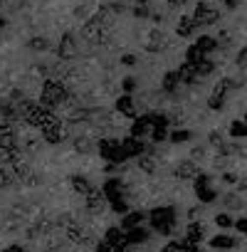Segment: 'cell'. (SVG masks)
Listing matches in <instances>:
<instances>
[{
	"label": "cell",
	"mask_w": 247,
	"mask_h": 252,
	"mask_svg": "<svg viewBox=\"0 0 247 252\" xmlns=\"http://www.w3.org/2000/svg\"><path fill=\"white\" fill-rule=\"evenodd\" d=\"M67 99H69V89H67V84L62 79H52L50 77V79L42 82V89H40V104L42 106L55 111V106H62Z\"/></svg>",
	"instance_id": "1"
},
{
	"label": "cell",
	"mask_w": 247,
	"mask_h": 252,
	"mask_svg": "<svg viewBox=\"0 0 247 252\" xmlns=\"http://www.w3.org/2000/svg\"><path fill=\"white\" fill-rule=\"evenodd\" d=\"M40 139H42V144H50V146H57V144H62L64 139H67V124L60 119V116H50L42 126H40Z\"/></svg>",
	"instance_id": "2"
},
{
	"label": "cell",
	"mask_w": 247,
	"mask_h": 252,
	"mask_svg": "<svg viewBox=\"0 0 247 252\" xmlns=\"http://www.w3.org/2000/svg\"><path fill=\"white\" fill-rule=\"evenodd\" d=\"M18 146V124L0 121V154H10Z\"/></svg>",
	"instance_id": "3"
},
{
	"label": "cell",
	"mask_w": 247,
	"mask_h": 252,
	"mask_svg": "<svg viewBox=\"0 0 247 252\" xmlns=\"http://www.w3.org/2000/svg\"><path fill=\"white\" fill-rule=\"evenodd\" d=\"M57 55H60V60H62V62L74 60V57L79 55V40H77V35L64 32V35H62V40H60V45H57Z\"/></svg>",
	"instance_id": "4"
},
{
	"label": "cell",
	"mask_w": 247,
	"mask_h": 252,
	"mask_svg": "<svg viewBox=\"0 0 247 252\" xmlns=\"http://www.w3.org/2000/svg\"><path fill=\"white\" fill-rule=\"evenodd\" d=\"M72 149L79 156H87V154H92L96 149V141H94V136H89L87 131H82V134H74L72 136Z\"/></svg>",
	"instance_id": "5"
},
{
	"label": "cell",
	"mask_w": 247,
	"mask_h": 252,
	"mask_svg": "<svg viewBox=\"0 0 247 252\" xmlns=\"http://www.w3.org/2000/svg\"><path fill=\"white\" fill-rule=\"evenodd\" d=\"M116 111H119L121 116H129V119H136V116H139L136 101H134V96H129V94H124V96L116 99Z\"/></svg>",
	"instance_id": "6"
},
{
	"label": "cell",
	"mask_w": 247,
	"mask_h": 252,
	"mask_svg": "<svg viewBox=\"0 0 247 252\" xmlns=\"http://www.w3.org/2000/svg\"><path fill=\"white\" fill-rule=\"evenodd\" d=\"M67 183H69L72 193H79L82 198H84V195L94 188V186H92V181H89L84 173H74V176H69V181H67Z\"/></svg>",
	"instance_id": "7"
},
{
	"label": "cell",
	"mask_w": 247,
	"mask_h": 252,
	"mask_svg": "<svg viewBox=\"0 0 247 252\" xmlns=\"http://www.w3.org/2000/svg\"><path fill=\"white\" fill-rule=\"evenodd\" d=\"M149 126H151V116H136L134 124H131V136L134 139H141L149 131Z\"/></svg>",
	"instance_id": "8"
},
{
	"label": "cell",
	"mask_w": 247,
	"mask_h": 252,
	"mask_svg": "<svg viewBox=\"0 0 247 252\" xmlns=\"http://www.w3.org/2000/svg\"><path fill=\"white\" fill-rule=\"evenodd\" d=\"M30 50L32 52H47L50 50V40L47 37H32L30 40Z\"/></svg>",
	"instance_id": "9"
},
{
	"label": "cell",
	"mask_w": 247,
	"mask_h": 252,
	"mask_svg": "<svg viewBox=\"0 0 247 252\" xmlns=\"http://www.w3.org/2000/svg\"><path fill=\"white\" fill-rule=\"evenodd\" d=\"M136 87H139L136 77H126V79L121 82V92H124V94H129V96H131V94L136 92Z\"/></svg>",
	"instance_id": "10"
},
{
	"label": "cell",
	"mask_w": 247,
	"mask_h": 252,
	"mask_svg": "<svg viewBox=\"0 0 247 252\" xmlns=\"http://www.w3.org/2000/svg\"><path fill=\"white\" fill-rule=\"evenodd\" d=\"M94 252H121V250H116V247L109 245L106 240H99V242L94 245Z\"/></svg>",
	"instance_id": "11"
},
{
	"label": "cell",
	"mask_w": 247,
	"mask_h": 252,
	"mask_svg": "<svg viewBox=\"0 0 247 252\" xmlns=\"http://www.w3.org/2000/svg\"><path fill=\"white\" fill-rule=\"evenodd\" d=\"M74 18H77V20H87V18H89V8H87V5H77V8H74Z\"/></svg>",
	"instance_id": "12"
},
{
	"label": "cell",
	"mask_w": 247,
	"mask_h": 252,
	"mask_svg": "<svg viewBox=\"0 0 247 252\" xmlns=\"http://www.w3.org/2000/svg\"><path fill=\"white\" fill-rule=\"evenodd\" d=\"M139 168L146 171V173H151V171H154V161H151V158H141V161H139Z\"/></svg>",
	"instance_id": "13"
},
{
	"label": "cell",
	"mask_w": 247,
	"mask_h": 252,
	"mask_svg": "<svg viewBox=\"0 0 247 252\" xmlns=\"http://www.w3.org/2000/svg\"><path fill=\"white\" fill-rule=\"evenodd\" d=\"M136 62H139V60H136L134 55H124V57H121V64H126V67H134Z\"/></svg>",
	"instance_id": "14"
},
{
	"label": "cell",
	"mask_w": 247,
	"mask_h": 252,
	"mask_svg": "<svg viewBox=\"0 0 247 252\" xmlns=\"http://www.w3.org/2000/svg\"><path fill=\"white\" fill-rule=\"evenodd\" d=\"M151 40H161V32H154V35H151ZM149 50L154 52V50H156V42H151V45H149Z\"/></svg>",
	"instance_id": "15"
}]
</instances>
